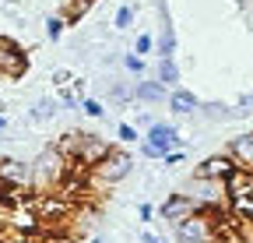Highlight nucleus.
<instances>
[{
  "mask_svg": "<svg viewBox=\"0 0 253 243\" xmlns=\"http://www.w3.org/2000/svg\"><path fill=\"white\" fill-rule=\"evenodd\" d=\"M123 67L130 71V74H137V78H141V74H144V56H137V53H126V56H123Z\"/></svg>",
  "mask_w": 253,
  "mask_h": 243,
  "instance_id": "17",
  "label": "nucleus"
},
{
  "mask_svg": "<svg viewBox=\"0 0 253 243\" xmlns=\"http://www.w3.org/2000/svg\"><path fill=\"white\" fill-rule=\"evenodd\" d=\"M151 49H155V39H151L148 32H144V36H137V43H134V53H137V56H144V53H151Z\"/></svg>",
  "mask_w": 253,
  "mask_h": 243,
  "instance_id": "20",
  "label": "nucleus"
},
{
  "mask_svg": "<svg viewBox=\"0 0 253 243\" xmlns=\"http://www.w3.org/2000/svg\"><path fill=\"white\" fill-rule=\"evenodd\" d=\"M172 233H176L179 243H218V226L211 219V211H204V208H197L194 215L179 219L172 226Z\"/></svg>",
  "mask_w": 253,
  "mask_h": 243,
  "instance_id": "5",
  "label": "nucleus"
},
{
  "mask_svg": "<svg viewBox=\"0 0 253 243\" xmlns=\"http://www.w3.org/2000/svg\"><path fill=\"white\" fill-rule=\"evenodd\" d=\"M148 145H155L166 155V151H172V148H183V138H179V131L172 124H151L148 127Z\"/></svg>",
  "mask_w": 253,
  "mask_h": 243,
  "instance_id": "8",
  "label": "nucleus"
},
{
  "mask_svg": "<svg viewBox=\"0 0 253 243\" xmlns=\"http://www.w3.org/2000/svg\"><path fill=\"white\" fill-rule=\"evenodd\" d=\"M176 53V36L172 25H162V36H158V56H172Z\"/></svg>",
  "mask_w": 253,
  "mask_h": 243,
  "instance_id": "14",
  "label": "nucleus"
},
{
  "mask_svg": "<svg viewBox=\"0 0 253 243\" xmlns=\"http://www.w3.org/2000/svg\"><path fill=\"white\" fill-rule=\"evenodd\" d=\"M166 102H169V109L179 113V116H190V113L197 109V96L186 92V88H172V92L166 96Z\"/></svg>",
  "mask_w": 253,
  "mask_h": 243,
  "instance_id": "11",
  "label": "nucleus"
},
{
  "mask_svg": "<svg viewBox=\"0 0 253 243\" xmlns=\"http://www.w3.org/2000/svg\"><path fill=\"white\" fill-rule=\"evenodd\" d=\"M106 96H109L113 102L126 106V102H134V88H130V85H123V81H116V85H109V88H106Z\"/></svg>",
  "mask_w": 253,
  "mask_h": 243,
  "instance_id": "13",
  "label": "nucleus"
},
{
  "mask_svg": "<svg viewBox=\"0 0 253 243\" xmlns=\"http://www.w3.org/2000/svg\"><path fill=\"white\" fill-rule=\"evenodd\" d=\"M137 215H141V222H148V219L155 215V208H151V204H137Z\"/></svg>",
  "mask_w": 253,
  "mask_h": 243,
  "instance_id": "25",
  "label": "nucleus"
},
{
  "mask_svg": "<svg viewBox=\"0 0 253 243\" xmlns=\"http://www.w3.org/2000/svg\"><path fill=\"white\" fill-rule=\"evenodd\" d=\"M250 233H253V219H250Z\"/></svg>",
  "mask_w": 253,
  "mask_h": 243,
  "instance_id": "29",
  "label": "nucleus"
},
{
  "mask_svg": "<svg viewBox=\"0 0 253 243\" xmlns=\"http://www.w3.org/2000/svg\"><path fill=\"white\" fill-rule=\"evenodd\" d=\"M0 131H7V116H0Z\"/></svg>",
  "mask_w": 253,
  "mask_h": 243,
  "instance_id": "27",
  "label": "nucleus"
},
{
  "mask_svg": "<svg viewBox=\"0 0 253 243\" xmlns=\"http://www.w3.org/2000/svg\"><path fill=\"white\" fill-rule=\"evenodd\" d=\"M229 155L236 159L239 169L253 173V131H250V134H239V138L229 141Z\"/></svg>",
  "mask_w": 253,
  "mask_h": 243,
  "instance_id": "9",
  "label": "nucleus"
},
{
  "mask_svg": "<svg viewBox=\"0 0 253 243\" xmlns=\"http://www.w3.org/2000/svg\"><path fill=\"white\" fill-rule=\"evenodd\" d=\"M162 159H166V166H179L183 162V151H166Z\"/></svg>",
  "mask_w": 253,
  "mask_h": 243,
  "instance_id": "24",
  "label": "nucleus"
},
{
  "mask_svg": "<svg viewBox=\"0 0 253 243\" xmlns=\"http://www.w3.org/2000/svg\"><path fill=\"white\" fill-rule=\"evenodd\" d=\"M116 134H120V141H123V145H130V141H137V131H134L130 124H120V127H116Z\"/></svg>",
  "mask_w": 253,
  "mask_h": 243,
  "instance_id": "22",
  "label": "nucleus"
},
{
  "mask_svg": "<svg viewBox=\"0 0 253 243\" xmlns=\"http://www.w3.org/2000/svg\"><path fill=\"white\" fill-rule=\"evenodd\" d=\"M130 169H134V159L126 155V151H109L102 162H95V166L88 169V187H95V191H113L120 180L130 176Z\"/></svg>",
  "mask_w": 253,
  "mask_h": 243,
  "instance_id": "2",
  "label": "nucleus"
},
{
  "mask_svg": "<svg viewBox=\"0 0 253 243\" xmlns=\"http://www.w3.org/2000/svg\"><path fill=\"white\" fill-rule=\"evenodd\" d=\"M63 155L71 159V166H95V162H102L106 155H109V141L106 138H99V134H67V138H60V145H56Z\"/></svg>",
  "mask_w": 253,
  "mask_h": 243,
  "instance_id": "1",
  "label": "nucleus"
},
{
  "mask_svg": "<svg viewBox=\"0 0 253 243\" xmlns=\"http://www.w3.org/2000/svg\"><path fill=\"white\" fill-rule=\"evenodd\" d=\"M53 113H56V102H53V99H39L36 106H32L28 116H32V120H49Z\"/></svg>",
  "mask_w": 253,
  "mask_h": 243,
  "instance_id": "15",
  "label": "nucleus"
},
{
  "mask_svg": "<svg viewBox=\"0 0 253 243\" xmlns=\"http://www.w3.org/2000/svg\"><path fill=\"white\" fill-rule=\"evenodd\" d=\"M141 243H166V240L155 236V233H141Z\"/></svg>",
  "mask_w": 253,
  "mask_h": 243,
  "instance_id": "26",
  "label": "nucleus"
},
{
  "mask_svg": "<svg viewBox=\"0 0 253 243\" xmlns=\"http://www.w3.org/2000/svg\"><path fill=\"white\" fill-rule=\"evenodd\" d=\"M158 81H162L166 88H176V81H179V67H176V60L172 56H162V60H158Z\"/></svg>",
  "mask_w": 253,
  "mask_h": 243,
  "instance_id": "12",
  "label": "nucleus"
},
{
  "mask_svg": "<svg viewBox=\"0 0 253 243\" xmlns=\"http://www.w3.org/2000/svg\"><path fill=\"white\" fill-rule=\"evenodd\" d=\"M204 116H208V120H229V116H236V113H229L225 106H208Z\"/></svg>",
  "mask_w": 253,
  "mask_h": 243,
  "instance_id": "21",
  "label": "nucleus"
},
{
  "mask_svg": "<svg viewBox=\"0 0 253 243\" xmlns=\"http://www.w3.org/2000/svg\"><path fill=\"white\" fill-rule=\"evenodd\" d=\"M81 113H88L91 120H102V116H106V109L95 102V99H81Z\"/></svg>",
  "mask_w": 253,
  "mask_h": 243,
  "instance_id": "18",
  "label": "nucleus"
},
{
  "mask_svg": "<svg viewBox=\"0 0 253 243\" xmlns=\"http://www.w3.org/2000/svg\"><path fill=\"white\" fill-rule=\"evenodd\" d=\"M236 169H239V166H236L232 155H211V159H204V162L194 169V176H204V180H229Z\"/></svg>",
  "mask_w": 253,
  "mask_h": 243,
  "instance_id": "7",
  "label": "nucleus"
},
{
  "mask_svg": "<svg viewBox=\"0 0 253 243\" xmlns=\"http://www.w3.org/2000/svg\"><path fill=\"white\" fill-rule=\"evenodd\" d=\"M141 151H144V159H162V151H158L155 145H148V141L141 145Z\"/></svg>",
  "mask_w": 253,
  "mask_h": 243,
  "instance_id": "23",
  "label": "nucleus"
},
{
  "mask_svg": "<svg viewBox=\"0 0 253 243\" xmlns=\"http://www.w3.org/2000/svg\"><path fill=\"white\" fill-rule=\"evenodd\" d=\"M194 211H197V204H194V201H190V197L179 191V194H172V197H166L162 204H158V219H162V222H169V226H176L179 219L194 215Z\"/></svg>",
  "mask_w": 253,
  "mask_h": 243,
  "instance_id": "6",
  "label": "nucleus"
},
{
  "mask_svg": "<svg viewBox=\"0 0 253 243\" xmlns=\"http://www.w3.org/2000/svg\"><path fill=\"white\" fill-rule=\"evenodd\" d=\"M130 21H134V7H130V4H123V7L113 14V25L120 28V32H123V28H130Z\"/></svg>",
  "mask_w": 253,
  "mask_h": 243,
  "instance_id": "16",
  "label": "nucleus"
},
{
  "mask_svg": "<svg viewBox=\"0 0 253 243\" xmlns=\"http://www.w3.org/2000/svg\"><path fill=\"white\" fill-rule=\"evenodd\" d=\"M183 194L194 201L197 208H204V211H221V208L229 204V187H225V180H204V176H194V180L183 187Z\"/></svg>",
  "mask_w": 253,
  "mask_h": 243,
  "instance_id": "4",
  "label": "nucleus"
},
{
  "mask_svg": "<svg viewBox=\"0 0 253 243\" xmlns=\"http://www.w3.org/2000/svg\"><path fill=\"white\" fill-rule=\"evenodd\" d=\"M63 25H67V21H63V18H49V21H46V36H49L53 43H56V39L63 36Z\"/></svg>",
  "mask_w": 253,
  "mask_h": 243,
  "instance_id": "19",
  "label": "nucleus"
},
{
  "mask_svg": "<svg viewBox=\"0 0 253 243\" xmlns=\"http://www.w3.org/2000/svg\"><path fill=\"white\" fill-rule=\"evenodd\" d=\"M60 4H67V7H74V4H78V0H60Z\"/></svg>",
  "mask_w": 253,
  "mask_h": 243,
  "instance_id": "28",
  "label": "nucleus"
},
{
  "mask_svg": "<svg viewBox=\"0 0 253 243\" xmlns=\"http://www.w3.org/2000/svg\"><path fill=\"white\" fill-rule=\"evenodd\" d=\"M67 155H63L60 148H46L42 155L32 162V187H39V191H56L60 187V180L67 176Z\"/></svg>",
  "mask_w": 253,
  "mask_h": 243,
  "instance_id": "3",
  "label": "nucleus"
},
{
  "mask_svg": "<svg viewBox=\"0 0 253 243\" xmlns=\"http://www.w3.org/2000/svg\"><path fill=\"white\" fill-rule=\"evenodd\" d=\"M166 96H169V88L162 81H144V78L134 81V99L137 102H162Z\"/></svg>",
  "mask_w": 253,
  "mask_h": 243,
  "instance_id": "10",
  "label": "nucleus"
}]
</instances>
